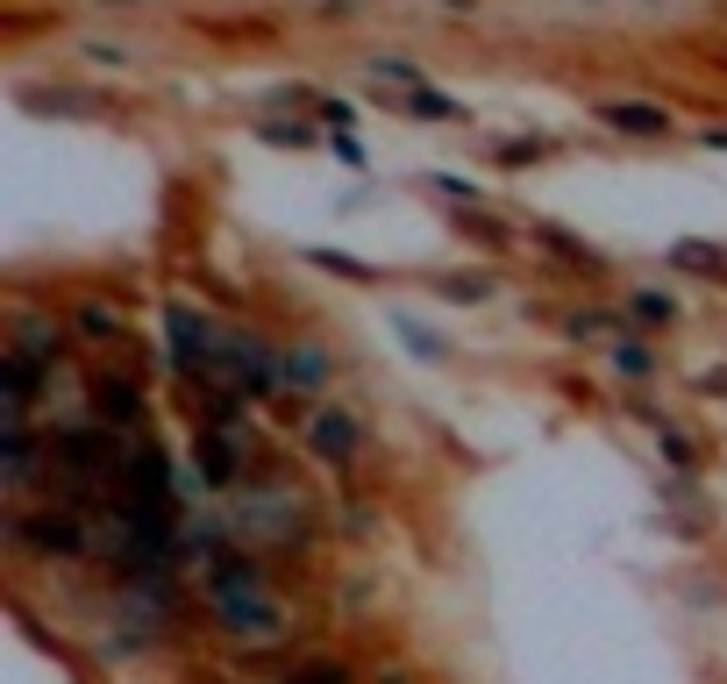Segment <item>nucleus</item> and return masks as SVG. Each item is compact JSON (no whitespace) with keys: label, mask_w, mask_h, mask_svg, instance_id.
I'll use <instances>...</instances> for the list:
<instances>
[{"label":"nucleus","mask_w":727,"mask_h":684,"mask_svg":"<svg viewBox=\"0 0 727 684\" xmlns=\"http://www.w3.org/2000/svg\"><path fill=\"white\" fill-rule=\"evenodd\" d=\"M0 535H8L14 550L43 556V564H79V556H94V528L72 507H8Z\"/></svg>","instance_id":"nucleus-1"},{"label":"nucleus","mask_w":727,"mask_h":684,"mask_svg":"<svg viewBox=\"0 0 727 684\" xmlns=\"http://www.w3.org/2000/svg\"><path fill=\"white\" fill-rule=\"evenodd\" d=\"M207 620H215V634H229L242 649L293 642V614L279 606V591H207Z\"/></svg>","instance_id":"nucleus-2"},{"label":"nucleus","mask_w":727,"mask_h":684,"mask_svg":"<svg viewBox=\"0 0 727 684\" xmlns=\"http://www.w3.org/2000/svg\"><path fill=\"white\" fill-rule=\"evenodd\" d=\"M221 528H229L236 542H257V550H285V542H307V521H300L293 499H279V492L250 499V507H229V513H221Z\"/></svg>","instance_id":"nucleus-3"},{"label":"nucleus","mask_w":727,"mask_h":684,"mask_svg":"<svg viewBox=\"0 0 727 684\" xmlns=\"http://www.w3.org/2000/svg\"><path fill=\"white\" fill-rule=\"evenodd\" d=\"M300 435H307V456H314V464L357 470V456H364V421H357L343 400H322V406L307 414V428H300Z\"/></svg>","instance_id":"nucleus-4"},{"label":"nucleus","mask_w":727,"mask_h":684,"mask_svg":"<svg viewBox=\"0 0 727 684\" xmlns=\"http://www.w3.org/2000/svg\"><path fill=\"white\" fill-rule=\"evenodd\" d=\"M593 115H599V121H606L614 135H642V143H663V135L677 129L663 100H599Z\"/></svg>","instance_id":"nucleus-5"},{"label":"nucleus","mask_w":727,"mask_h":684,"mask_svg":"<svg viewBox=\"0 0 727 684\" xmlns=\"http://www.w3.org/2000/svg\"><path fill=\"white\" fill-rule=\"evenodd\" d=\"M94 414L121 428L129 443H143V392H135V378H94Z\"/></svg>","instance_id":"nucleus-6"},{"label":"nucleus","mask_w":727,"mask_h":684,"mask_svg":"<svg viewBox=\"0 0 727 684\" xmlns=\"http://www.w3.org/2000/svg\"><path fill=\"white\" fill-rule=\"evenodd\" d=\"M14 357H29L43 378H57V357H65V328L43 322V314H14Z\"/></svg>","instance_id":"nucleus-7"},{"label":"nucleus","mask_w":727,"mask_h":684,"mask_svg":"<svg viewBox=\"0 0 727 684\" xmlns=\"http://www.w3.org/2000/svg\"><path fill=\"white\" fill-rule=\"evenodd\" d=\"M193 449H200V478L215 485V492L242 478V443H236L229 428H215V421H207V428H200V443H193Z\"/></svg>","instance_id":"nucleus-8"},{"label":"nucleus","mask_w":727,"mask_h":684,"mask_svg":"<svg viewBox=\"0 0 727 684\" xmlns=\"http://www.w3.org/2000/svg\"><path fill=\"white\" fill-rule=\"evenodd\" d=\"M328 378V349L314 343V336H300V343H285V392H314Z\"/></svg>","instance_id":"nucleus-9"},{"label":"nucleus","mask_w":727,"mask_h":684,"mask_svg":"<svg viewBox=\"0 0 727 684\" xmlns=\"http://www.w3.org/2000/svg\"><path fill=\"white\" fill-rule=\"evenodd\" d=\"M72 328H79L86 343H121V307H108V300H79V307H72Z\"/></svg>","instance_id":"nucleus-10"},{"label":"nucleus","mask_w":727,"mask_h":684,"mask_svg":"<svg viewBox=\"0 0 727 684\" xmlns=\"http://www.w3.org/2000/svg\"><path fill=\"white\" fill-rule=\"evenodd\" d=\"M564 336H571V343H599V336H614V343H620L628 328H620V314H614V307H571V314H564Z\"/></svg>","instance_id":"nucleus-11"},{"label":"nucleus","mask_w":727,"mask_h":684,"mask_svg":"<svg viewBox=\"0 0 727 684\" xmlns=\"http://www.w3.org/2000/svg\"><path fill=\"white\" fill-rule=\"evenodd\" d=\"M364 72H371V79H386V86L421 94V65H414V57H400V51H371V57H364Z\"/></svg>","instance_id":"nucleus-12"},{"label":"nucleus","mask_w":727,"mask_h":684,"mask_svg":"<svg viewBox=\"0 0 727 684\" xmlns=\"http://www.w3.org/2000/svg\"><path fill=\"white\" fill-rule=\"evenodd\" d=\"M535 242H542L550 257H564V264H578V271H606V264H599V250H585L578 236H564V228H550V221L535 228Z\"/></svg>","instance_id":"nucleus-13"},{"label":"nucleus","mask_w":727,"mask_h":684,"mask_svg":"<svg viewBox=\"0 0 727 684\" xmlns=\"http://www.w3.org/2000/svg\"><path fill=\"white\" fill-rule=\"evenodd\" d=\"M279 684H357V677H350V663H336V656H300Z\"/></svg>","instance_id":"nucleus-14"},{"label":"nucleus","mask_w":727,"mask_h":684,"mask_svg":"<svg viewBox=\"0 0 727 684\" xmlns=\"http://www.w3.org/2000/svg\"><path fill=\"white\" fill-rule=\"evenodd\" d=\"M671 264H677V271H706V279H720V271H727V250H720V242H677Z\"/></svg>","instance_id":"nucleus-15"},{"label":"nucleus","mask_w":727,"mask_h":684,"mask_svg":"<svg viewBox=\"0 0 727 684\" xmlns=\"http://www.w3.org/2000/svg\"><path fill=\"white\" fill-rule=\"evenodd\" d=\"M485 293H492L485 271H449V279L435 285V300H449V307H471V300H485Z\"/></svg>","instance_id":"nucleus-16"},{"label":"nucleus","mask_w":727,"mask_h":684,"mask_svg":"<svg viewBox=\"0 0 727 684\" xmlns=\"http://www.w3.org/2000/svg\"><path fill=\"white\" fill-rule=\"evenodd\" d=\"M406 115L414 121H464V100H443V94L421 86V94H406Z\"/></svg>","instance_id":"nucleus-17"},{"label":"nucleus","mask_w":727,"mask_h":684,"mask_svg":"<svg viewBox=\"0 0 727 684\" xmlns=\"http://www.w3.org/2000/svg\"><path fill=\"white\" fill-rule=\"evenodd\" d=\"M499 164H535V158H556V135H521V143H492Z\"/></svg>","instance_id":"nucleus-18"},{"label":"nucleus","mask_w":727,"mask_h":684,"mask_svg":"<svg viewBox=\"0 0 727 684\" xmlns=\"http://www.w3.org/2000/svg\"><path fill=\"white\" fill-rule=\"evenodd\" d=\"M614 371H620V378H649V371H657V357L642 349V336H620V343H614Z\"/></svg>","instance_id":"nucleus-19"},{"label":"nucleus","mask_w":727,"mask_h":684,"mask_svg":"<svg viewBox=\"0 0 727 684\" xmlns=\"http://www.w3.org/2000/svg\"><path fill=\"white\" fill-rule=\"evenodd\" d=\"M457 228H464L471 242H485V250H513V228H507V221H492V215H464Z\"/></svg>","instance_id":"nucleus-20"},{"label":"nucleus","mask_w":727,"mask_h":684,"mask_svg":"<svg viewBox=\"0 0 727 684\" xmlns=\"http://www.w3.org/2000/svg\"><path fill=\"white\" fill-rule=\"evenodd\" d=\"M79 57H86V65H100V72H121V65H129V43H108V36H86V43H79Z\"/></svg>","instance_id":"nucleus-21"},{"label":"nucleus","mask_w":727,"mask_h":684,"mask_svg":"<svg viewBox=\"0 0 727 684\" xmlns=\"http://www.w3.org/2000/svg\"><path fill=\"white\" fill-rule=\"evenodd\" d=\"M628 307L642 314V322H657V328L677 322V300H671V293H628Z\"/></svg>","instance_id":"nucleus-22"},{"label":"nucleus","mask_w":727,"mask_h":684,"mask_svg":"<svg viewBox=\"0 0 727 684\" xmlns=\"http://www.w3.org/2000/svg\"><path fill=\"white\" fill-rule=\"evenodd\" d=\"M663 464H671V470H699V443H692V435H663Z\"/></svg>","instance_id":"nucleus-23"},{"label":"nucleus","mask_w":727,"mask_h":684,"mask_svg":"<svg viewBox=\"0 0 727 684\" xmlns=\"http://www.w3.org/2000/svg\"><path fill=\"white\" fill-rule=\"evenodd\" d=\"M322 271H343V279H371V264H357V257H343V250H307Z\"/></svg>","instance_id":"nucleus-24"},{"label":"nucleus","mask_w":727,"mask_h":684,"mask_svg":"<svg viewBox=\"0 0 727 684\" xmlns=\"http://www.w3.org/2000/svg\"><path fill=\"white\" fill-rule=\"evenodd\" d=\"M322 121H328V129H350V121H357V108H350V100H322Z\"/></svg>","instance_id":"nucleus-25"},{"label":"nucleus","mask_w":727,"mask_h":684,"mask_svg":"<svg viewBox=\"0 0 727 684\" xmlns=\"http://www.w3.org/2000/svg\"><path fill=\"white\" fill-rule=\"evenodd\" d=\"M371 684H421V677H414V663H378Z\"/></svg>","instance_id":"nucleus-26"},{"label":"nucleus","mask_w":727,"mask_h":684,"mask_svg":"<svg viewBox=\"0 0 727 684\" xmlns=\"http://www.w3.org/2000/svg\"><path fill=\"white\" fill-rule=\"evenodd\" d=\"M435 186H443V193H449V200H464V207H471V200H478V186H471V178H457V172H443V178H435Z\"/></svg>","instance_id":"nucleus-27"},{"label":"nucleus","mask_w":727,"mask_h":684,"mask_svg":"<svg viewBox=\"0 0 727 684\" xmlns=\"http://www.w3.org/2000/svg\"><path fill=\"white\" fill-rule=\"evenodd\" d=\"M86 8H115V14H129V8H143V0H86Z\"/></svg>","instance_id":"nucleus-28"},{"label":"nucleus","mask_w":727,"mask_h":684,"mask_svg":"<svg viewBox=\"0 0 727 684\" xmlns=\"http://www.w3.org/2000/svg\"><path fill=\"white\" fill-rule=\"evenodd\" d=\"M443 8H449V14H478L485 0H443Z\"/></svg>","instance_id":"nucleus-29"},{"label":"nucleus","mask_w":727,"mask_h":684,"mask_svg":"<svg viewBox=\"0 0 727 684\" xmlns=\"http://www.w3.org/2000/svg\"><path fill=\"white\" fill-rule=\"evenodd\" d=\"M699 143H706V150H727V129H706V135H699Z\"/></svg>","instance_id":"nucleus-30"},{"label":"nucleus","mask_w":727,"mask_h":684,"mask_svg":"<svg viewBox=\"0 0 727 684\" xmlns=\"http://www.w3.org/2000/svg\"><path fill=\"white\" fill-rule=\"evenodd\" d=\"M585 8H606V0H585Z\"/></svg>","instance_id":"nucleus-31"}]
</instances>
